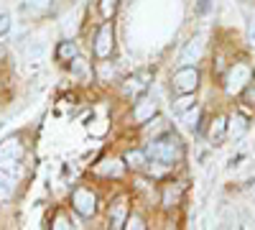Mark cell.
Returning <instances> with one entry per match:
<instances>
[{
    "instance_id": "2",
    "label": "cell",
    "mask_w": 255,
    "mask_h": 230,
    "mask_svg": "<svg viewBox=\"0 0 255 230\" xmlns=\"http://www.w3.org/2000/svg\"><path fill=\"white\" fill-rule=\"evenodd\" d=\"M250 79H253L250 67H248V64H235V67L227 72V85H225V90H227L230 95H240V92L248 87Z\"/></svg>"
},
{
    "instance_id": "17",
    "label": "cell",
    "mask_w": 255,
    "mask_h": 230,
    "mask_svg": "<svg viewBox=\"0 0 255 230\" xmlns=\"http://www.w3.org/2000/svg\"><path fill=\"white\" fill-rule=\"evenodd\" d=\"M197 120H199V108L194 105V108H189L186 113H181V123L186 125L189 131H194L197 128Z\"/></svg>"
},
{
    "instance_id": "12",
    "label": "cell",
    "mask_w": 255,
    "mask_h": 230,
    "mask_svg": "<svg viewBox=\"0 0 255 230\" xmlns=\"http://www.w3.org/2000/svg\"><path fill=\"white\" fill-rule=\"evenodd\" d=\"M225 131H227V120L222 115L215 118V120H212V128H209V141L215 143V146H220L225 141Z\"/></svg>"
},
{
    "instance_id": "20",
    "label": "cell",
    "mask_w": 255,
    "mask_h": 230,
    "mask_svg": "<svg viewBox=\"0 0 255 230\" xmlns=\"http://www.w3.org/2000/svg\"><path fill=\"white\" fill-rule=\"evenodd\" d=\"M123 228H128V230H143V228H145V223H143V218L130 215V218H125V225H123Z\"/></svg>"
},
{
    "instance_id": "8",
    "label": "cell",
    "mask_w": 255,
    "mask_h": 230,
    "mask_svg": "<svg viewBox=\"0 0 255 230\" xmlns=\"http://www.w3.org/2000/svg\"><path fill=\"white\" fill-rule=\"evenodd\" d=\"M95 51H97V56H100V59L110 56V51H113V26H110V23H105V26L100 28V33H97V44H95Z\"/></svg>"
},
{
    "instance_id": "28",
    "label": "cell",
    "mask_w": 255,
    "mask_h": 230,
    "mask_svg": "<svg viewBox=\"0 0 255 230\" xmlns=\"http://www.w3.org/2000/svg\"><path fill=\"white\" fill-rule=\"evenodd\" d=\"M245 3H255V0H245Z\"/></svg>"
},
{
    "instance_id": "4",
    "label": "cell",
    "mask_w": 255,
    "mask_h": 230,
    "mask_svg": "<svg viewBox=\"0 0 255 230\" xmlns=\"http://www.w3.org/2000/svg\"><path fill=\"white\" fill-rule=\"evenodd\" d=\"M20 156H23V146H20V138L18 136H10L0 143V169L5 166H13Z\"/></svg>"
},
{
    "instance_id": "11",
    "label": "cell",
    "mask_w": 255,
    "mask_h": 230,
    "mask_svg": "<svg viewBox=\"0 0 255 230\" xmlns=\"http://www.w3.org/2000/svg\"><path fill=\"white\" fill-rule=\"evenodd\" d=\"M49 5H51V0H20V10L26 15H41L49 10Z\"/></svg>"
},
{
    "instance_id": "3",
    "label": "cell",
    "mask_w": 255,
    "mask_h": 230,
    "mask_svg": "<svg viewBox=\"0 0 255 230\" xmlns=\"http://www.w3.org/2000/svg\"><path fill=\"white\" fill-rule=\"evenodd\" d=\"M199 85V72L194 67H181L176 74H174V90L179 95H189V92H194Z\"/></svg>"
},
{
    "instance_id": "18",
    "label": "cell",
    "mask_w": 255,
    "mask_h": 230,
    "mask_svg": "<svg viewBox=\"0 0 255 230\" xmlns=\"http://www.w3.org/2000/svg\"><path fill=\"white\" fill-rule=\"evenodd\" d=\"M194 105H197V100L191 97V92H189V95H184V97H179V100L174 102V110L181 115V113H186L189 108H194Z\"/></svg>"
},
{
    "instance_id": "26",
    "label": "cell",
    "mask_w": 255,
    "mask_h": 230,
    "mask_svg": "<svg viewBox=\"0 0 255 230\" xmlns=\"http://www.w3.org/2000/svg\"><path fill=\"white\" fill-rule=\"evenodd\" d=\"M110 74H113V72H110V67H108V64H105V67H100V77H102V79H108Z\"/></svg>"
},
{
    "instance_id": "14",
    "label": "cell",
    "mask_w": 255,
    "mask_h": 230,
    "mask_svg": "<svg viewBox=\"0 0 255 230\" xmlns=\"http://www.w3.org/2000/svg\"><path fill=\"white\" fill-rule=\"evenodd\" d=\"M125 197H120L115 205H113V210H110V223H113V228H123V223H125Z\"/></svg>"
},
{
    "instance_id": "6",
    "label": "cell",
    "mask_w": 255,
    "mask_h": 230,
    "mask_svg": "<svg viewBox=\"0 0 255 230\" xmlns=\"http://www.w3.org/2000/svg\"><path fill=\"white\" fill-rule=\"evenodd\" d=\"M202 51H204V41H202V36L186 41V46H184V49H181V54H179V64L191 67L194 61H199V59H202Z\"/></svg>"
},
{
    "instance_id": "25",
    "label": "cell",
    "mask_w": 255,
    "mask_h": 230,
    "mask_svg": "<svg viewBox=\"0 0 255 230\" xmlns=\"http://www.w3.org/2000/svg\"><path fill=\"white\" fill-rule=\"evenodd\" d=\"M248 41L255 46V18L250 20V26H248Z\"/></svg>"
},
{
    "instance_id": "7",
    "label": "cell",
    "mask_w": 255,
    "mask_h": 230,
    "mask_svg": "<svg viewBox=\"0 0 255 230\" xmlns=\"http://www.w3.org/2000/svg\"><path fill=\"white\" fill-rule=\"evenodd\" d=\"M148 82H151V72H138V74H133L130 79L125 82L123 92H125L128 97H138L140 92L148 90Z\"/></svg>"
},
{
    "instance_id": "13",
    "label": "cell",
    "mask_w": 255,
    "mask_h": 230,
    "mask_svg": "<svg viewBox=\"0 0 255 230\" xmlns=\"http://www.w3.org/2000/svg\"><path fill=\"white\" fill-rule=\"evenodd\" d=\"M245 131H248V120H245L243 115H232L230 123H227V133H230L232 138H243Z\"/></svg>"
},
{
    "instance_id": "24",
    "label": "cell",
    "mask_w": 255,
    "mask_h": 230,
    "mask_svg": "<svg viewBox=\"0 0 255 230\" xmlns=\"http://www.w3.org/2000/svg\"><path fill=\"white\" fill-rule=\"evenodd\" d=\"M72 64H74V72H77V74H82V77L87 74V69H84V61H82V59H74Z\"/></svg>"
},
{
    "instance_id": "5",
    "label": "cell",
    "mask_w": 255,
    "mask_h": 230,
    "mask_svg": "<svg viewBox=\"0 0 255 230\" xmlns=\"http://www.w3.org/2000/svg\"><path fill=\"white\" fill-rule=\"evenodd\" d=\"M72 202H74V210H77L82 218H90V215H95V210H97V197H95L90 190H77L74 197H72Z\"/></svg>"
},
{
    "instance_id": "27",
    "label": "cell",
    "mask_w": 255,
    "mask_h": 230,
    "mask_svg": "<svg viewBox=\"0 0 255 230\" xmlns=\"http://www.w3.org/2000/svg\"><path fill=\"white\" fill-rule=\"evenodd\" d=\"M3 54H5V46H3V44H0V59H3Z\"/></svg>"
},
{
    "instance_id": "15",
    "label": "cell",
    "mask_w": 255,
    "mask_h": 230,
    "mask_svg": "<svg viewBox=\"0 0 255 230\" xmlns=\"http://www.w3.org/2000/svg\"><path fill=\"white\" fill-rule=\"evenodd\" d=\"M145 161H148V154H143V151H128L125 154V164L130 169H143Z\"/></svg>"
},
{
    "instance_id": "1",
    "label": "cell",
    "mask_w": 255,
    "mask_h": 230,
    "mask_svg": "<svg viewBox=\"0 0 255 230\" xmlns=\"http://www.w3.org/2000/svg\"><path fill=\"white\" fill-rule=\"evenodd\" d=\"M145 154L151 156L153 161L163 164V166H171L174 161L181 159L184 149H181L179 136H174V133H163L161 138H153L151 143H148V151H145Z\"/></svg>"
},
{
    "instance_id": "23",
    "label": "cell",
    "mask_w": 255,
    "mask_h": 230,
    "mask_svg": "<svg viewBox=\"0 0 255 230\" xmlns=\"http://www.w3.org/2000/svg\"><path fill=\"white\" fill-rule=\"evenodd\" d=\"M54 228H56V230H67V228H72V223H69L67 218H61V215H59L56 223H54Z\"/></svg>"
},
{
    "instance_id": "9",
    "label": "cell",
    "mask_w": 255,
    "mask_h": 230,
    "mask_svg": "<svg viewBox=\"0 0 255 230\" xmlns=\"http://www.w3.org/2000/svg\"><path fill=\"white\" fill-rule=\"evenodd\" d=\"M153 115H156V102H153V100H140L138 105H135V110H133V118H135L138 123L151 120Z\"/></svg>"
},
{
    "instance_id": "22",
    "label": "cell",
    "mask_w": 255,
    "mask_h": 230,
    "mask_svg": "<svg viewBox=\"0 0 255 230\" xmlns=\"http://www.w3.org/2000/svg\"><path fill=\"white\" fill-rule=\"evenodd\" d=\"M10 26H13V20H10V15H0V36H5L8 31H10Z\"/></svg>"
},
{
    "instance_id": "19",
    "label": "cell",
    "mask_w": 255,
    "mask_h": 230,
    "mask_svg": "<svg viewBox=\"0 0 255 230\" xmlns=\"http://www.w3.org/2000/svg\"><path fill=\"white\" fill-rule=\"evenodd\" d=\"M115 8H118V0H100V10L105 18H113Z\"/></svg>"
},
{
    "instance_id": "16",
    "label": "cell",
    "mask_w": 255,
    "mask_h": 230,
    "mask_svg": "<svg viewBox=\"0 0 255 230\" xmlns=\"http://www.w3.org/2000/svg\"><path fill=\"white\" fill-rule=\"evenodd\" d=\"M100 174H113V177H120L123 174V164L118 159H108L102 166H100Z\"/></svg>"
},
{
    "instance_id": "10",
    "label": "cell",
    "mask_w": 255,
    "mask_h": 230,
    "mask_svg": "<svg viewBox=\"0 0 255 230\" xmlns=\"http://www.w3.org/2000/svg\"><path fill=\"white\" fill-rule=\"evenodd\" d=\"M15 174H10L8 169L0 172V200H10L13 192H15Z\"/></svg>"
},
{
    "instance_id": "21",
    "label": "cell",
    "mask_w": 255,
    "mask_h": 230,
    "mask_svg": "<svg viewBox=\"0 0 255 230\" xmlns=\"http://www.w3.org/2000/svg\"><path fill=\"white\" fill-rule=\"evenodd\" d=\"M59 56H61V59H69V56H77V46L72 44V41H67V44H61V49H59Z\"/></svg>"
}]
</instances>
